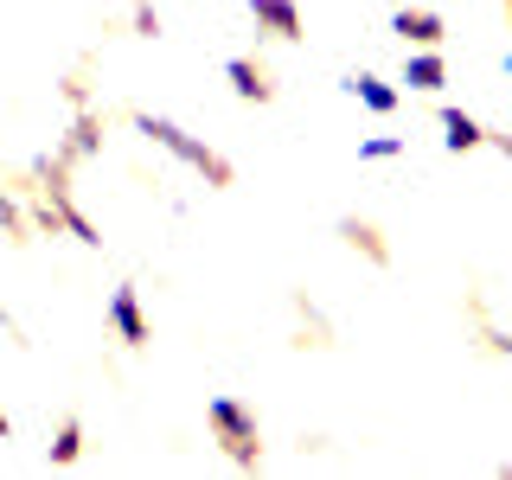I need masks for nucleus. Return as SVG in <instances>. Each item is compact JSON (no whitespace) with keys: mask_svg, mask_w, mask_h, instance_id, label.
I'll return each mask as SVG.
<instances>
[{"mask_svg":"<svg viewBox=\"0 0 512 480\" xmlns=\"http://www.w3.org/2000/svg\"><path fill=\"white\" fill-rule=\"evenodd\" d=\"M135 128L154 141V148H167L173 160H186V167L199 173L205 186H237V167H231V160H224L218 148H205L199 135H186L180 122H167V116H148V109H135Z\"/></svg>","mask_w":512,"mask_h":480,"instance_id":"obj_1","label":"nucleus"},{"mask_svg":"<svg viewBox=\"0 0 512 480\" xmlns=\"http://www.w3.org/2000/svg\"><path fill=\"white\" fill-rule=\"evenodd\" d=\"M205 423H212V436H218L231 468H263V429H256V416L237 404V397H212V404H205Z\"/></svg>","mask_w":512,"mask_h":480,"instance_id":"obj_2","label":"nucleus"},{"mask_svg":"<svg viewBox=\"0 0 512 480\" xmlns=\"http://www.w3.org/2000/svg\"><path fill=\"white\" fill-rule=\"evenodd\" d=\"M391 32H397L404 45H429V52H436L448 26H442V13H436V7H397V13H391Z\"/></svg>","mask_w":512,"mask_h":480,"instance_id":"obj_3","label":"nucleus"},{"mask_svg":"<svg viewBox=\"0 0 512 480\" xmlns=\"http://www.w3.org/2000/svg\"><path fill=\"white\" fill-rule=\"evenodd\" d=\"M109 327L122 333V346H148L154 333H148V314H141V301H135V288H116V295H109Z\"/></svg>","mask_w":512,"mask_h":480,"instance_id":"obj_4","label":"nucleus"},{"mask_svg":"<svg viewBox=\"0 0 512 480\" xmlns=\"http://www.w3.org/2000/svg\"><path fill=\"white\" fill-rule=\"evenodd\" d=\"M224 77H231V90L244 96V103H276V84L263 77V64H250V58H231V64H224Z\"/></svg>","mask_w":512,"mask_h":480,"instance_id":"obj_5","label":"nucleus"},{"mask_svg":"<svg viewBox=\"0 0 512 480\" xmlns=\"http://www.w3.org/2000/svg\"><path fill=\"white\" fill-rule=\"evenodd\" d=\"M250 13H256V26H269L276 39H301V32H308L295 0H250Z\"/></svg>","mask_w":512,"mask_h":480,"instance_id":"obj_6","label":"nucleus"},{"mask_svg":"<svg viewBox=\"0 0 512 480\" xmlns=\"http://www.w3.org/2000/svg\"><path fill=\"white\" fill-rule=\"evenodd\" d=\"M96 148H103V116H96V109H77L71 135H64V154H71V160H90Z\"/></svg>","mask_w":512,"mask_h":480,"instance_id":"obj_7","label":"nucleus"},{"mask_svg":"<svg viewBox=\"0 0 512 480\" xmlns=\"http://www.w3.org/2000/svg\"><path fill=\"white\" fill-rule=\"evenodd\" d=\"M442 141H448V154H468L487 141V128H480L474 116H461V109H442Z\"/></svg>","mask_w":512,"mask_h":480,"instance_id":"obj_8","label":"nucleus"},{"mask_svg":"<svg viewBox=\"0 0 512 480\" xmlns=\"http://www.w3.org/2000/svg\"><path fill=\"white\" fill-rule=\"evenodd\" d=\"M340 237H346V244L352 250H365V256H372V263L384 269V263H391V250H384V237H378V224H365V218H340Z\"/></svg>","mask_w":512,"mask_h":480,"instance_id":"obj_9","label":"nucleus"},{"mask_svg":"<svg viewBox=\"0 0 512 480\" xmlns=\"http://www.w3.org/2000/svg\"><path fill=\"white\" fill-rule=\"evenodd\" d=\"M346 90H352V96H359V103H365V109H378V116H391V109H397V90H391V84H378V77H372V71H359V77H346Z\"/></svg>","mask_w":512,"mask_h":480,"instance_id":"obj_10","label":"nucleus"},{"mask_svg":"<svg viewBox=\"0 0 512 480\" xmlns=\"http://www.w3.org/2000/svg\"><path fill=\"white\" fill-rule=\"evenodd\" d=\"M442 77H448V71H442V58L429 52V45L404 64V84H410V90H442Z\"/></svg>","mask_w":512,"mask_h":480,"instance_id":"obj_11","label":"nucleus"},{"mask_svg":"<svg viewBox=\"0 0 512 480\" xmlns=\"http://www.w3.org/2000/svg\"><path fill=\"white\" fill-rule=\"evenodd\" d=\"M0 237H7V244H32V218L13 192H0Z\"/></svg>","mask_w":512,"mask_h":480,"instance_id":"obj_12","label":"nucleus"},{"mask_svg":"<svg viewBox=\"0 0 512 480\" xmlns=\"http://www.w3.org/2000/svg\"><path fill=\"white\" fill-rule=\"evenodd\" d=\"M77 455H84V423H77V416H64L58 436H52V468H71Z\"/></svg>","mask_w":512,"mask_h":480,"instance_id":"obj_13","label":"nucleus"},{"mask_svg":"<svg viewBox=\"0 0 512 480\" xmlns=\"http://www.w3.org/2000/svg\"><path fill=\"white\" fill-rule=\"evenodd\" d=\"M404 154V141L397 135H372V141H359V160H397Z\"/></svg>","mask_w":512,"mask_h":480,"instance_id":"obj_14","label":"nucleus"},{"mask_svg":"<svg viewBox=\"0 0 512 480\" xmlns=\"http://www.w3.org/2000/svg\"><path fill=\"white\" fill-rule=\"evenodd\" d=\"M128 26H135L141 39H154V32H160V13H154V0H135V7H128Z\"/></svg>","mask_w":512,"mask_h":480,"instance_id":"obj_15","label":"nucleus"},{"mask_svg":"<svg viewBox=\"0 0 512 480\" xmlns=\"http://www.w3.org/2000/svg\"><path fill=\"white\" fill-rule=\"evenodd\" d=\"M480 340H487V352H500V359H512V333H506V327H487Z\"/></svg>","mask_w":512,"mask_h":480,"instance_id":"obj_16","label":"nucleus"},{"mask_svg":"<svg viewBox=\"0 0 512 480\" xmlns=\"http://www.w3.org/2000/svg\"><path fill=\"white\" fill-rule=\"evenodd\" d=\"M64 103H71V109H90V90L77 84V77H64Z\"/></svg>","mask_w":512,"mask_h":480,"instance_id":"obj_17","label":"nucleus"},{"mask_svg":"<svg viewBox=\"0 0 512 480\" xmlns=\"http://www.w3.org/2000/svg\"><path fill=\"white\" fill-rule=\"evenodd\" d=\"M13 436V416H7V404H0V442H7Z\"/></svg>","mask_w":512,"mask_h":480,"instance_id":"obj_18","label":"nucleus"},{"mask_svg":"<svg viewBox=\"0 0 512 480\" xmlns=\"http://www.w3.org/2000/svg\"><path fill=\"white\" fill-rule=\"evenodd\" d=\"M506 71H512V52H506Z\"/></svg>","mask_w":512,"mask_h":480,"instance_id":"obj_19","label":"nucleus"},{"mask_svg":"<svg viewBox=\"0 0 512 480\" xmlns=\"http://www.w3.org/2000/svg\"><path fill=\"white\" fill-rule=\"evenodd\" d=\"M506 7H512V0H506Z\"/></svg>","mask_w":512,"mask_h":480,"instance_id":"obj_20","label":"nucleus"}]
</instances>
